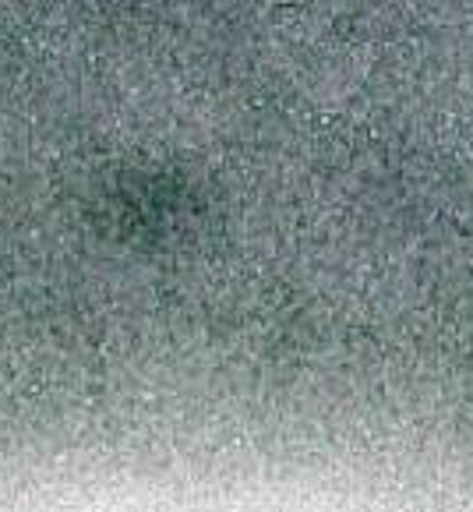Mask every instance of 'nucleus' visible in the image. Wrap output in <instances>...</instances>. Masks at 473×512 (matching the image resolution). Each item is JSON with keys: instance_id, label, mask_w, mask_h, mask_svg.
<instances>
[]
</instances>
